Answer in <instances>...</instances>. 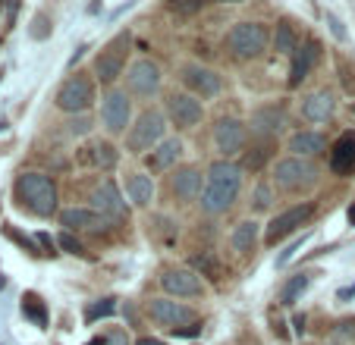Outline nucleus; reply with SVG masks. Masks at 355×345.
<instances>
[{
	"label": "nucleus",
	"mask_w": 355,
	"mask_h": 345,
	"mask_svg": "<svg viewBox=\"0 0 355 345\" xmlns=\"http://www.w3.org/2000/svg\"><path fill=\"white\" fill-rule=\"evenodd\" d=\"M311 213H315V204H295V207H289V211H283L280 217H274L268 223L264 242H268V245H277V242H283L286 236H293L295 229H302V226L309 223Z\"/></svg>",
	"instance_id": "1a4fd4ad"
},
{
	"label": "nucleus",
	"mask_w": 355,
	"mask_h": 345,
	"mask_svg": "<svg viewBox=\"0 0 355 345\" xmlns=\"http://www.w3.org/2000/svg\"><path fill=\"white\" fill-rule=\"evenodd\" d=\"M82 157H85V163L94 166V170H114V166L120 163V151H116L110 141H92V145L82 151Z\"/></svg>",
	"instance_id": "5701e85b"
},
{
	"label": "nucleus",
	"mask_w": 355,
	"mask_h": 345,
	"mask_svg": "<svg viewBox=\"0 0 355 345\" xmlns=\"http://www.w3.org/2000/svg\"><path fill=\"white\" fill-rule=\"evenodd\" d=\"M189 267H192V270L198 273V276H208V279H214V283L223 276V270H220V260H217L211 251H201V254H195V258L189 260Z\"/></svg>",
	"instance_id": "c85d7f7f"
},
{
	"label": "nucleus",
	"mask_w": 355,
	"mask_h": 345,
	"mask_svg": "<svg viewBox=\"0 0 355 345\" xmlns=\"http://www.w3.org/2000/svg\"><path fill=\"white\" fill-rule=\"evenodd\" d=\"M57 245L63 248V251H69V254H76V258H88V251H85V245H82L79 239H76L73 233H63L60 239H57Z\"/></svg>",
	"instance_id": "72a5a7b5"
},
{
	"label": "nucleus",
	"mask_w": 355,
	"mask_h": 345,
	"mask_svg": "<svg viewBox=\"0 0 355 345\" xmlns=\"http://www.w3.org/2000/svg\"><path fill=\"white\" fill-rule=\"evenodd\" d=\"M330 170L336 176H352L355 172V132H343L330 148Z\"/></svg>",
	"instance_id": "6ab92c4d"
},
{
	"label": "nucleus",
	"mask_w": 355,
	"mask_h": 345,
	"mask_svg": "<svg viewBox=\"0 0 355 345\" xmlns=\"http://www.w3.org/2000/svg\"><path fill=\"white\" fill-rule=\"evenodd\" d=\"M170 188H173V195L180 201H195L201 195V170L192 163L180 166V170L170 176Z\"/></svg>",
	"instance_id": "aec40b11"
},
{
	"label": "nucleus",
	"mask_w": 355,
	"mask_h": 345,
	"mask_svg": "<svg viewBox=\"0 0 355 345\" xmlns=\"http://www.w3.org/2000/svg\"><path fill=\"white\" fill-rule=\"evenodd\" d=\"M268 157H270V148L264 145V148H258L255 154H248V157H245V163H242V166H245V170H261V163H264V160H268Z\"/></svg>",
	"instance_id": "c9c22d12"
},
{
	"label": "nucleus",
	"mask_w": 355,
	"mask_h": 345,
	"mask_svg": "<svg viewBox=\"0 0 355 345\" xmlns=\"http://www.w3.org/2000/svg\"><path fill=\"white\" fill-rule=\"evenodd\" d=\"M135 345H161V342H157V339H151V336H145V339H139Z\"/></svg>",
	"instance_id": "de8ad7c7"
},
{
	"label": "nucleus",
	"mask_w": 355,
	"mask_h": 345,
	"mask_svg": "<svg viewBox=\"0 0 355 345\" xmlns=\"http://www.w3.org/2000/svg\"><path fill=\"white\" fill-rule=\"evenodd\" d=\"M104 345H132V342H129V336L123 330H114L104 336Z\"/></svg>",
	"instance_id": "a19ab883"
},
{
	"label": "nucleus",
	"mask_w": 355,
	"mask_h": 345,
	"mask_svg": "<svg viewBox=\"0 0 355 345\" xmlns=\"http://www.w3.org/2000/svg\"><path fill=\"white\" fill-rule=\"evenodd\" d=\"M334 333L343 339H355V320H340V324L334 326Z\"/></svg>",
	"instance_id": "4c0bfd02"
},
{
	"label": "nucleus",
	"mask_w": 355,
	"mask_h": 345,
	"mask_svg": "<svg viewBox=\"0 0 355 345\" xmlns=\"http://www.w3.org/2000/svg\"><path fill=\"white\" fill-rule=\"evenodd\" d=\"M352 295H355V285H349V289H340V299H343V301L352 299Z\"/></svg>",
	"instance_id": "a18cd8bd"
},
{
	"label": "nucleus",
	"mask_w": 355,
	"mask_h": 345,
	"mask_svg": "<svg viewBox=\"0 0 355 345\" xmlns=\"http://www.w3.org/2000/svg\"><path fill=\"white\" fill-rule=\"evenodd\" d=\"M182 82L186 88H192L198 98H214L220 91V76L208 67H198V63H186L182 67Z\"/></svg>",
	"instance_id": "a211bd4d"
},
{
	"label": "nucleus",
	"mask_w": 355,
	"mask_h": 345,
	"mask_svg": "<svg viewBox=\"0 0 355 345\" xmlns=\"http://www.w3.org/2000/svg\"><path fill=\"white\" fill-rule=\"evenodd\" d=\"M309 283H311L309 273H299V276H293L289 283H283V289H280V305H295V299H299V295L309 289Z\"/></svg>",
	"instance_id": "c756f323"
},
{
	"label": "nucleus",
	"mask_w": 355,
	"mask_h": 345,
	"mask_svg": "<svg viewBox=\"0 0 355 345\" xmlns=\"http://www.w3.org/2000/svg\"><path fill=\"white\" fill-rule=\"evenodd\" d=\"M293 324H295V333H305V317H293Z\"/></svg>",
	"instance_id": "49530a36"
},
{
	"label": "nucleus",
	"mask_w": 355,
	"mask_h": 345,
	"mask_svg": "<svg viewBox=\"0 0 355 345\" xmlns=\"http://www.w3.org/2000/svg\"><path fill=\"white\" fill-rule=\"evenodd\" d=\"M302 245H305V236H302V239H299V242H293V245H289V248H286V251H283V254H280V258H277V267H286V264H289V258H293V254H295V251H299V248H302Z\"/></svg>",
	"instance_id": "ea45409f"
},
{
	"label": "nucleus",
	"mask_w": 355,
	"mask_h": 345,
	"mask_svg": "<svg viewBox=\"0 0 355 345\" xmlns=\"http://www.w3.org/2000/svg\"><path fill=\"white\" fill-rule=\"evenodd\" d=\"M164 129H167V123H164V113L145 110L139 120H135V126H129L126 148H129L132 154L155 151V148L164 141Z\"/></svg>",
	"instance_id": "20e7f679"
},
{
	"label": "nucleus",
	"mask_w": 355,
	"mask_h": 345,
	"mask_svg": "<svg viewBox=\"0 0 355 345\" xmlns=\"http://www.w3.org/2000/svg\"><path fill=\"white\" fill-rule=\"evenodd\" d=\"M132 120V104H129L126 91H107L101 100V123L110 135H123Z\"/></svg>",
	"instance_id": "9d476101"
},
{
	"label": "nucleus",
	"mask_w": 355,
	"mask_h": 345,
	"mask_svg": "<svg viewBox=\"0 0 355 345\" xmlns=\"http://www.w3.org/2000/svg\"><path fill=\"white\" fill-rule=\"evenodd\" d=\"M180 157H182V141L180 139H164L155 151L148 154L145 163H148V170L151 172H164V170H170Z\"/></svg>",
	"instance_id": "4be33fe9"
},
{
	"label": "nucleus",
	"mask_w": 355,
	"mask_h": 345,
	"mask_svg": "<svg viewBox=\"0 0 355 345\" xmlns=\"http://www.w3.org/2000/svg\"><path fill=\"white\" fill-rule=\"evenodd\" d=\"M67 129H69V135H76V139H82V135H88L94 129V123H92V116H73V120L67 123Z\"/></svg>",
	"instance_id": "f704fd0d"
},
{
	"label": "nucleus",
	"mask_w": 355,
	"mask_h": 345,
	"mask_svg": "<svg viewBox=\"0 0 355 345\" xmlns=\"http://www.w3.org/2000/svg\"><path fill=\"white\" fill-rule=\"evenodd\" d=\"M116 314V299H98L85 308V324H98L101 317H114Z\"/></svg>",
	"instance_id": "7c9ffc66"
},
{
	"label": "nucleus",
	"mask_w": 355,
	"mask_h": 345,
	"mask_svg": "<svg viewBox=\"0 0 355 345\" xmlns=\"http://www.w3.org/2000/svg\"><path fill=\"white\" fill-rule=\"evenodd\" d=\"M7 236H10V239H13V242H19V245H22V248H26V251L38 254V248H35V245H32V239H26V236H19V233H16V229H13V226H7Z\"/></svg>",
	"instance_id": "58836bf2"
},
{
	"label": "nucleus",
	"mask_w": 355,
	"mask_h": 345,
	"mask_svg": "<svg viewBox=\"0 0 355 345\" xmlns=\"http://www.w3.org/2000/svg\"><path fill=\"white\" fill-rule=\"evenodd\" d=\"M148 317L155 320V324H161L164 330H170V333L186 330V326L195 324L192 308L180 305V301H173V299H151L148 301Z\"/></svg>",
	"instance_id": "6e6552de"
},
{
	"label": "nucleus",
	"mask_w": 355,
	"mask_h": 345,
	"mask_svg": "<svg viewBox=\"0 0 355 345\" xmlns=\"http://www.w3.org/2000/svg\"><path fill=\"white\" fill-rule=\"evenodd\" d=\"M318 57H321V44L315 38H309L305 44L295 47L293 53V67H289V88H299L302 82L309 79V73L315 69Z\"/></svg>",
	"instance_id": "dca6fc26"
},
{
	"label": "nucleus",
	"mask_w": 355,
	"mask_h": 345,
	"mask_svg": "<svg viewBox=\"0 0 355 345\" xmlns=\"http://www.w3.org/2000/svg\"><path fill=\"white\" fill-rule=\"evenodd\" d=\"M92 104H94V85L79 73L69 76V79L60 85V91H57V107H60L63 113H76V116H82Z\"/></svg>",
	"instance_id": "0eeeda50"
},
{
	"label": "nucleus",
	"mask_w": 355,
	"mask_h": 345,
	"mask_svg": "<svg viewBox=\"0 0 355 345\" xmlns=\"http://www.w3.org/2000/svg\"><path fill=\"white\" fill-rule=\"evenodd\" d=\"M227 47L236 57H261L268 51V28L261 22H236L227 35Z\"/></svg>",
	"instance_id": "39448f33"
},
{
	"label": "nucleus",
	"mask_w": 355,
	"mask_h": 345,
	"mask_svg": "<svg viewBox=\"0 0 355 345\" xmlns=\"http://www.w3.org/2000/svg\"><path fill=\"white\" fill-rule=\"evenodd\" d=\"M92 204L104 220H126L129 217V207H126V201H123V195H120V188H116L114 179H104L98 188H94Z\"/></svg>",
	"instance_id": "ddd939ff"
},
{
	"label": "nucleus",
	"mask_w": 355,
	"mask_h": 345,
	"mask_svg": "<svg viewBox=\"0 0 355 345\" xmlns=\"http://www.w3.org/2000/svg\"><path fill=\"white\" fill-rule=\"evenodd\" d=\"M270 204H274V192H270L268 182H261V186L255 188V195H252V207H255V211H268Z\"/></svg>",
	"instance_id": "473e14b6"
},
{
	"label": "nucleus",
	"mask_w": 355,
	"mask_h": 345,
	"mask_svg": "<svg viewBox=\"0 0 355 345\" xmlns=\"http://www.w3.org/2000/svg\"><path fill=\"white\" fill-rule=\"evenodd\" d=\"M16 198L35 217H54L57 213V186L44 172H22L16 179Z\"/></svg>",
	"instance_id": "f03ea898"
},
{
	"label": "nucleus",
	"mask_w": 355,
	"mask_h": 345,
	"mask_svg": "<svg viewBox=\"0 0 355 345\" xmlns=\"http://www.w3.org/2000/svg\"><path fill=\"white\" fill-rule=\"evenodd\" d=\"M295 32H293V26L289 22H280L277 26V35H274V51L277 53H295Z\"/></svg>",
	"instance_id": "2f4dec72"
},
{
	"label": "nucleus",
	"mask_w": 355,
	"mask_h": 345,
	"mask_svg": "<svg viewBox=\"0 0 355 345\" xmlns=\"http://www.w3.org/2000/svg\"><path fill=\"white\" fill-rule=\"evenodd\" d=\"M346 220H349V226H355V201H352V207H349V213H346Z\"/></svg>",
	"instance_id": "09e8293b"
},
{
	"label": "nucleus",
	"mask_w": 355,
	"mask_h": 345,
	"mask_svg": "<svg viewBox=\"0 0 355 345\" xmlns=\"http://www.w3.org/2000/svg\"><path fill=\"white\" fill-rule=\"evenodd\" d=\"M60 223L69 229H98V226H104V217H101L98 211H88V207H67V211L60 213Z\"/></svg>",
	"instance_id": "a878e982"
},
{
	"label": "nucleus",
	"mask_w": 355,
	"mask_h": 345,
	"mask_svg": "<svg viewBox=\"0 0 355 345\" xmlns=\"http://www.w3.org/2000/svg\"><path fill=\"white\" fill-rule=\"evenodd\" d=\"M126 53H129V35H116L94 60V76L101 85H114L126 69Z\"/></svg>",
	"instance_id": "423d86ee"
},
{
	"label": "nucleus",
	"mask_w": 355,
	"mask_h": 345,
	"mask_svg": "<svg viewBox=\"0 0 355 345\" xmlns=\"http://www.w3.org/2000/svg\"><path fill=\"white\" fill-rule=\"evenodd\" d=\"M274 182L283 192H293V195L309 192L318 182V166L305 157H283L274 166Z\"/></svg>",
	"instance_id": "7ed1b4c3"
},
{
	"label": "nucleus",
	"mask_w": 355,
	"mask_h": 345,
	"mask_svg": "<svg viewBox=\"0 0 355 345\" xmlns=\"http://www.w3.org/2000/svg\"><path fill=\"white\" fill-rule=\"evenodd\" d=\"M47 35H51V26H47V16L44 13H38L35 16V26H32V38H47Z\"/></svg>",
	"instance_id": "e433bc0d"
},
{
	"label": "nucleus",
	"mask_w": 355,
	"mask_h": 345,
	"mask_svg": "<svg viewBox=\"0 0 355 345\" xmlns=\"http://www.w3.org/2000/svg\"><path fill=\"white\" fill-rule=\"evenodd\" d=\"M126 195L135 207H151L155 201V179L145 172H129L126 176Z\"/></svg>",
	"instance_id": "b1692460"
},
{
	"label": "nucleus",
	"mask_w": 355,
	"mask_h": 345,
	"mask_svg": "<svg viewBox=\"0 0 355 345\" xmlns=\"http://www.w3.org/2000/svg\"><path fill=\"white\" fill-rule=\"evenodd\" d=\"M324 16H327V22H330V32L336 35V41H346V28H343V22L336 19L334 13H324Z\"/></svg>",
	"instance_id": "79ce46f5"
},
{
	"label": "nucleus",
	"mask_w": 355,
	"mask_h": 345,
	"mask_svg": "<svg viewBox=\"0 0 355 345\" xmlns=\"http://www.w3.org/2000/svg\"><path fill=\"white\" fill-rule=\"evenodd\" d=\"M230 242H233V248H236L239 254L255 251L258 223H255V220H242V223H236V229H233V236H230Z\"/></svg>",
	"instance_id": "bb28decb"
},
{
	"label": "nucleus",
	"mask_w": 355,
	"mask_h": 345,
	"mask_svg": "<svg viewBox=\"0 0 355 345\" xmlns=\"http://www.w3.org/2000/svg\"><path fill=\"white\" fill-rule=\"evenodd\" d=\"M167 116L173 120V126L180 129H192L201 123L205 116V107L195 94H170L167 98Z\"/></svg>",
	"instance_id": "2eb2a0df"
},
{
	"label": "nucleus",
	"mask_w": 355,
	"mask_h": 345,
	"mask_svg": "<svg viewBox=\"0 0 355 345\" xmlns=\"http://www.w3.org/2000/svg\"><path fill=\"white\" fill-rule=\"evenodd\" d=\"M161 285L170 295H176V299H198V295L205 292L201 276L192 267H173V270H167L161 276Z\"/></svg>",
	"instance_id": "4468645a"
},
{
	"label": "nucleus",
	"mask_w": 355,
	"mask_h": 345,
	"mask_svg": "<svg viewBox=\"0 0 355 345\" xmlns=\"http://www.w3.org/2000/svg\"><path fill=\"white\" fill-rule=\"evenodd\" d=\"M289 151H293V157H315V154L327 151V139H324L321 132H295L293 139H289Z\"/></svg>",
	"instance_id": "393cba45"
},
{
	"label": "nucleus",
	"mask_w": 355,
	"mask_h": 345,
	"mask_svg": "<svg viewBox=\"0 0 355 345\" xmlns=\"http://www.w3.org/2000/svg\"><path fill=\"white\" fill-rule=\"evenodd\" d=\"M330 345H336V342H330Z\"/></svg>",
	"instance_id": "8fccbe9b"
},
{
	"label": "nucleus",
	"mask_w": 355,
	"mask_h": 345,
	"mask_svg": "<svg viewBox=\"0 0 355 345\" xmlns=\"http://www.w3.org/2000/svg\"><path fill=\"white\" fill-rule=\"evenodd\" d=\"M22 317L32 320L35 326H41V330H44V326H47V305L41 301V295H35V292L22 295Z\"/></svg>",
	"instance_id": "cd10ccee"
},
{
	"label": "nucleus",
	"mask_w": 355,
	"mask_h": 345,
	"mask_svg": "<svg viewBox=\"0 0 355 345\" xmlns=\"http://www.w3.org/2000/svg\"><path fill=\"white\" fill-rule=\"evenodd\" d=\"M248 126H252V135H258V139H277L280 129L286 126V113L277 104H264L252 113V123H248Z\"/></svg>",
	"instance_id": "f3484780"
},
{
	"label": "nucleus",
	"mask_w": 355,
	"mask_h": 345,
	"mask_svg": "<svg viewBox=\"0 0 355 345\" xmlns=\"http://www.w3.org/2000/svg\"><path fill=\"white\" fill-rule=\"evenodd\" d=\"M38 245H44V254H51V258H54V248H57V242L54 239H51V236H47V233H38Z\"/></svg>",
	"instance_id": "37998d69"
},
{
	"label": "nucleus",
	"mask_w": 355,
	"mask_h": 345,
	"mask_svg": "<svg viewBox=\"0 0 355 345\" xmlns=\"http://www.w3.org/2000/svg\"><path fill=\"white\" fill-rule=\"evenodd\" d=\"M170 10H173V13H198L201 10V3H170Z\"/></svg>",
	"instance_id": "c03bdc74"
},
{
	"label": "nucleus",
	"mask_w": 355,
	"mask_h": 345,
	"mask_svg": "<svg viewBox=\"0 0 355 345\" xmlns=\"http://www.w3.org/2000/svg\"><path fill=\"white\" fill-rule=\"evenodd\" d=\"M161 82L164 76L155 60H135L126 73V88L132 94H139V98H155L161 91Z\"/></svg>",
	"instance_id": "9b49d317"
},
{
	"label": "nucleus",
	"mask_w": 355,
	"mask_h": 345,
	"mask_svg": "<svg viewBox=\"0 0 355 345\" xmlns=\"http://www.w3.org/2000/svg\"><path fill=\"white\" fill-rule=\"evenodd\" d=\"M334 110H336V100L327 88L309 94V98L302 100V116H305L309 123H327L330 116H334Z\"/></svg>",
	"instance_id": "412c9836"
},
{
	"label": "nucleus",
	"mask_w": 355,
	"mask_h": 345,
	"mask_svg": "<svg viewBox=\"0 0 355 345\" xmlns=\"http://www.w3.org/2000/svg\"><path fill=\"white\" fill-rule=\"evenodd\" d=\"M242 188V166L233 160H214L208 166V186L201 192V211L217 217L233 207L236 195Z\"/></svg>",
	"instance_id": "f257e3e1"
},
{
	"label": "nucleus",
	"mask_w": 355,
	"mask_h": 345,
	"mask_svg": "<svg viewBox=\"0 0 355 345\" xmlns=\"http://www.w3.org/2000/svg\"><path fill=\"white\" fill-rule=\"evenodd\" d=\"M245 139H248V129L242 120H236V116H220L214 126V145L217 151L223 154V160H230L233 154H239L242 148H245Z\"/></svg>",
	"instance_id": "f8f14e48"
}]
</instances>
